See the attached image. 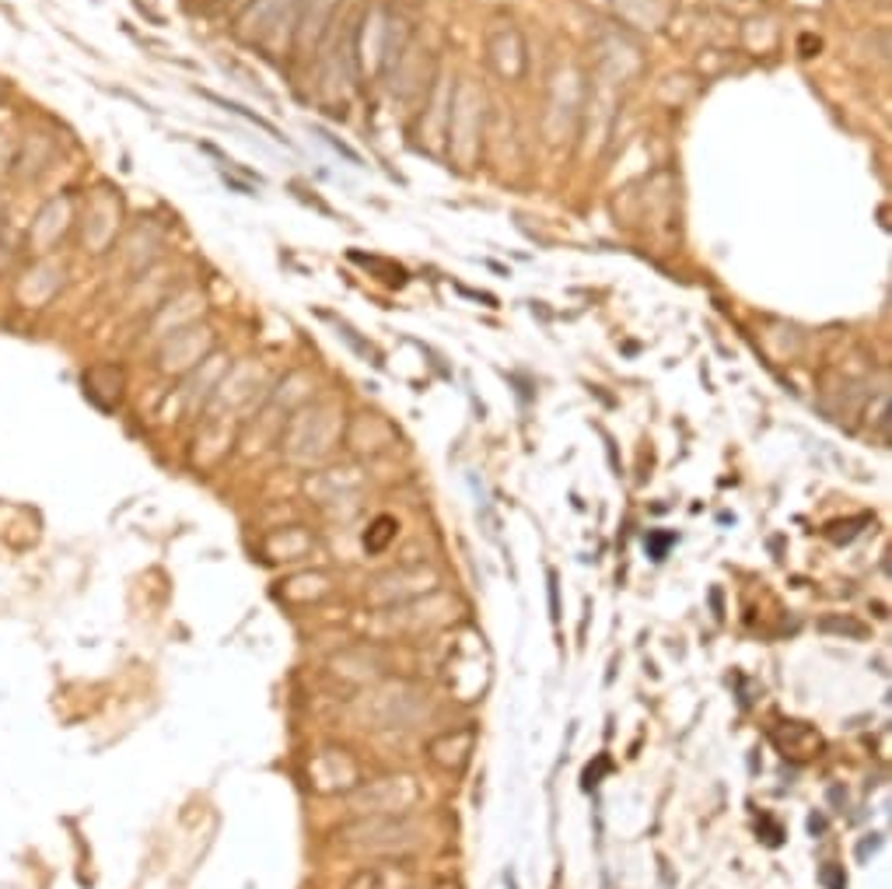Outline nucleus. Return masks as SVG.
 Instances as JSON below:
<instances>
[{
    "mask_svg": "<svg viewBox=\"0 0 892 889\" xmlns=\"http://www.w3.org/2000/svg\"><path fill=\"white\" fill-rule=\"evenodd\" d=\"M424 803V788L414 774H385L374 781H361L350 795L347 806L354 816H409Z\"/></svg>",
    "mask_w": 892,
    "mask_h": 889,
    "instance_id": "f03ea898",
    "label": "nucleus"
},
{
    "mask_svg": "<svg viewBox=\"0 0 892 889\" xmlns=\"http://www.w3.org/2000/svg\"><path fill=\"white\" fill-rule=\"evenodd\" d=\"M819 631L823 634H844V637H868V627L858 624V620H850V616H826V620H819Z\"/></svg>",
    "mask_w": 892,
    "mask_h": 889,
    "instance_id": "ddd939ff",
    "label": "nucleus"
},
{
    "mask_svg": "<svg viewBox=\"0 0 892 889\" xmlns=\"http://www.w3.org/2000/svg\"><path fill=\"white\" fill-rule=\"evenodd\" d=\"M473 753H476V728L473 725L449 728V732H441L427 742V760L444 774H462L470 767Z\"/></svg>",
    "mask_w": 892,
    "mask_h": 889,
    "instance_id": "423d86ee",
    "label": "nucleus"
},
{
    "mask_svg": "<svg viewBox=\"0 0 892 889\" xmlns=\"http://www.w3.org/2000/svg\"><path fill=\"white\" fill-rule=\"evenodd\" d=\"M438 575L431 567L424 564H406V567H396V572H389L382 578H374V585H368V602L374 610H389V607H403V602H414V599H424L438 592Z\"/></svg>",
    "mask_w": 892,
    "mask_h": 889,
    "instance_id": "39448f33",
    "label": "nucleus"
},
{
    "mask_svg": "<svg viewBox=\"0 0 892 889\" xmlns=\"http://www.w3.org/2000/svg\"><path fill=\"white\" fill-rule=\"evenodd\" d=\"M315 540L309 536L301 526H288V529H277L270 536L263 540V557L270 564H294V561H305L312 554Z\"/></svg>",
    "mask_w": 892,
    "mask_h": 889,
    "instance_id": "1a4fd4ad",
    "label": "nucleus"
},
{
    "mask_svg": "<svg viewBox=\"0 0 892 889\" xmlns=\"http://www.w3.org/2000/svg\"><path fill=\"white\" fill-rule=\"evenodd\" d=\"M455 602L441 592H431L424 599H414V602H403V607H389V610H379V620H374V631L382 637H406V634H424V631H435V627H444L449 620L455 616Z\"/></svg>",
    "mask_w": 892,
    "mask_h": 889,
    "instance_id": "7ed1b4c3",
    "label": "nucleus"
},
{
    "mask_svg": "<svg viewBox=\"0 0 892 889\" xmlns=\"http://www.w3.org/2000/svg\"><path fill=\"white\" fill-rule=\"evenodd\" d=\"M414 882H417L414 868L389 858V862H374L361 868V873L347 882V889H414Z\"/></svg>",
    "mask_w": 892,
    "mask_h": 889,
    "instance_id": "6e6552de",
    "label": "nucleus"
},
{
    "mask_svg": "<svg viewBox=\"0 0 892 889\" xmlns=\"http://www.w3.org/2000/svg\"><path fill=\"white\" fill-rule=\"evenodd\" d=\"M669 543H672V532H651V536H648L651 557H654V561H662V557H665V550H669Z\"/></svg>",
    "mask_w": 892,
    "mask_h": 889,
    "instance_id": "4468645a",
    "label": "nucleus"
},
{
    "mask_svg": "<svg viewBox=\"0 0 892 889\" xmlns=\"http://www.w3.org/2000/svg\"><path fill=\"white\" fill-rule=\"evenodd\" d=\"M809 830H812V833H823V830H826V820H823V816H812V820H809Z\"/></svg>",
    "mask_w": 892,
    "mask_h": 889,
    "instance_id": "dca6fc26",
    "label": "nucleus"
},
{
    "mask_svg": "<svg viewBox=\"0 0 892 889\" xmlns=\"http://www.w3.org/2000/svg\"><path fill=\"white\" fill-rule=\"evenodd\" d=\"M774 742H777V750L791 760H812L823 753V736L806 721H780L774 728Z\"/></svg>",
    "mask_w": 892,
    "mask_h": 889,
    "instance_id": "9d476101",
    "label": "nucleus"
},
{
    "mask_svg": "<svg viewBox=\"0 0 892 889\" xmlns=\"http://www.w3.org/2000/svg\"><path fill=\"white\" fill-rule=\"evenodd\" d=\"M819 879H823L830 889H847V879H844V873L836 865H826L823 873H819Z\"/></svg>",
    "mask_w": 892,
    "mask_h": 889,
    "instance_id": "2eb2a0df",
    "label": "nucleus"
},
{
    "mask_svg": "<svg viewBox=\"0 0 892 889\" xmlns=\"http://www.w3.org/2000/svg\"><path fill=\"white\" fill-rule=\"evenodd\" d=\"M305 777L315 795H350L364 781V767L347 746H323L309 757Z\"/></svg>",
    "mask_w": 892,
    "mask_h": 889,
    "instance_id": "20e7f679",
    "label": "nucleus"
},
{
    "mask_svg": "<svg viewBox=\"0 0 892 889\" xmlns=\"http://www.w3.org/2000/svg\"><path fill=\"white\" fill-rule=\"evenodd\" d=\"M200 95H204V99H210V102H218V105H224V109H228V113H235V116H245L248 123H256V127H259V130H266V134H270L274 140H283V137H280V130L274 127V123H270V119H263V116H256V113H248V109H245V105H239V102H228V99H221V95H213V92H200Z\"/></svg>",
    "mask_w": 892,
    "mask_h": 889,
    "instance_id": "9b49d317",
    "label": "nucleus"
},
{
    "mask_svg": "<svg viewBox=\"0 0 892 889\" xmlns=\"http://www.w3.org/2000/svg\"><path fill=\"white\" fill-rule=\"evenodd\" d=\"M336 592V578L329 572H301L291 575L288 581H280L277 599L288 602V607H312V602H323Z\"/></svg>",
    "mask_w": 892,
    "mask_h": 889,
    "instance_id": "0eeeda50",
    "label": "nucleus"
},
{
    "mask_svg": "<svg viewBox=\"0 0 892 889\" xmlns=\"http://www.w3.org/2000/svg\"><path fill=\"white\" fill-rule=\"evenodd\" d=\"M392 536H396V519H389V515H382V519L368 529L364 546L371 550V554H382V550L389 546V540H392Z\"/></svg>",
    "mask_w": 892,
    "mask_h": 889,
    "instance_id": "f8f14e48",
    "label": "nucleus"
},
{
    "mask_svg": "<svg viewBox=\"0 0 892 889\" xmlns=\"http://www.w3.org/2000/svg\"><path fill=\"white\" fill-rule=\"evenodd\" d=\"M336 841L350 851H361V855L396 858L420 844V827L409 816H354L350 823L336 830Z\"/></svg>",
    "mask_w": 892,
    "mask_h": 889,
    "instance_id": "f257e3e1",
    "label": "nucleus"
}]
</instances>
